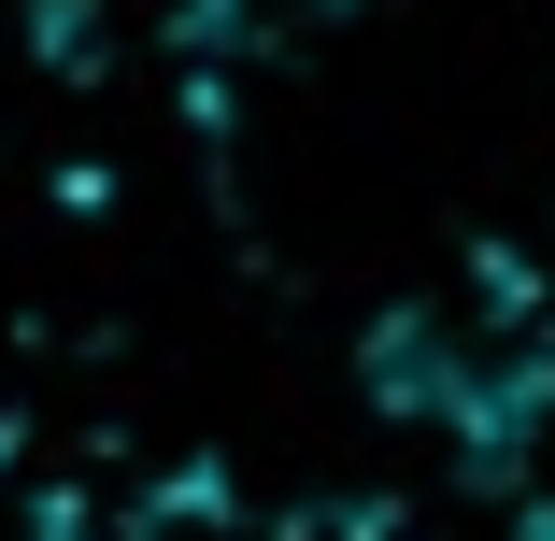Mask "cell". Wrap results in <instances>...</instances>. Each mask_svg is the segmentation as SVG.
Segmentation results:
<instances>
[{
  "mask_svg": "<svg viewBox=\"0 0 555 541\" xmlns=\"http://www.w3.org/2000/svg\"><path fill=\"white\" fill-rule=\"evenodd\" d=\"M357 385H371V413L456 442L470 471H513L555 427V313L513 257H470L456 285H413L357 329Z\"/></svg>",
  "mask_w": 555,
  "mask_h": 541,
  "instance_id": "obj_1",
  "label": "cell"
}]
</instances>
